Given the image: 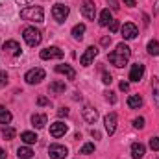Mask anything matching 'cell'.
<instances>
[{"mask_svg":"<svg viewBox=\"0 0 159 159\" xmlns=\"http://www.w3.org/2000/svg\"><path fill=\"white\" fill-rule=\"evenodd\" d=\"M20 139H22L26 144H35L39 137H37L34 131H22V133H20Z\"/></svg>","mask_w":159,"mask_h":159,"instance_id":"cell-19","label":"cell"},{"mask_svg":"<svg viewBox=\"0 0 159 159\" xmlns=\"http://www.w3.org/2000/svg\"><path fill=\"white\" fill-rule=\"evenodd\" d=\"M120 32H122V37L128 41L135 39L137 35H139V30H137V26L133 24V22H126L122 28H120Z\"/></svg>","mask_w":159,"mask_h":159,"instance_id":"cell-10","label":"cell"},{"mask_svg":"<svg viewBox=\"0 0 159 159\" xmlns=\"http://www.w3.org/2000/svg\"><path fill=\"white\" fill-rule=\"evenodd\" d=\"M69 13H70V9H69V6H65V4H56V6L52 7V17H54L57 22H65L67 17H69Z\"/></svg>","mask_w":159,"mask_h":159,"instance_id":"cell-4","label":"cell"},{"mask_svg":"<svg viewBox=\"0 0 159 159\" xmlns=\"http://www.w3.org/2000/svg\"><path fill=\"white\" fill-rule=\"evenodd\" d=\"M146 50H148L150 56H159V41H150Z\"/></svg>","mask_w":159,"mask_h":159,"instance_id":"cell-27","label":"cell"},{"mask_svg":"<svg viewBox=\"0 0 159 159\" xmlns=\"http://www.w3.org/2000/svg\"><path fill=\"white\" fill-rule=\"evenodd\" d=\"M143 76H144V65L135 63V65L131 67V70H129V80H131V81H141Z\"/></svg>","mask_w":159,"mask_h":159,"instance_id":"cell-14","label":"cell"},{"mask_svg":"<svg viewBox=\"0 0 159 159\" xmlns=\"http://www.w3.org/2000/svg\"><path fill=\"white\" fill-rule=\"evenodd\" d=\"M37 104H39V106H46V104H48V98H44V96H39Z\"/></svg>","mask_w":159,"mask_h":159,"instance_id":"cell-37","label":"cell"},{"mask_svg":"<svg viewBox=\"0 0 159 159\" xmlns=\"http://www.w3.org/2000/svg\"><path fill=\"white\" fill-rule=\"evenodd\" d=\"M15 2H17V4H20V6H28L32 0H15Z\"/></svg>","mask_w":159,"mask_h":159,"instance_id":"cell-40","label":"cell"},{"mask_svg":"<svg viewBox=\"0 0 159 159\" xmlns=\"http://www.w3.org/2000/svg\"><path fill=\"white\" fill-rule=\"evenodd\" d=\"M11 119H13V115L4 107V106H0V124H4V126H7L9 122H11Z\"/></svg>","mask_w":159,"mask_h":159,"instance_id":"cell-23","label":"cell"},{"mask_svg":"<svg viewBox=\"0 0 159 159\" xmlns=\"http://www.w3.org/2000/svg\"><path fill=\"white\" fill-rule=\"evenodd\" d=\"M133 126L139 128V129H143V128H144V119H143V117H137V119L133 120Z\"/></svg>","mask_w":159,"mask_h":159,"instance_id":"cell-30","label":"cell"},{"mask_svg":"<svg viewBox=\"0 0 159 159\" xmlns=\"http://www.w3.org/2000/svg\"><path fill=\"white\" fill-rule=\"evenodd\" d=\"M104 126H106V131H107L109 135H113L115 129H117V113L106 115V117H104Z\"/></svg>","mask_w":159,"mask_h":159,"instance_id":"cell-12","label":"cell"},{"mask_svg":"<svg viewBox=\"0 0 159 159\" xmlns=\"http://www.w3.org/2000/svg\"><path fill=\"white\" fill-rule=\"evenodd\" d=\"M102 81H104L106 85H109V83L113 81V78H111V74H107V72H104V74H102Z\"/></svg>","mask_w":159,"mask_h":159,"instance_id":"cell-35","label":"cell"},{"mask_svg":"<svg viewBox=\"0 0 159 159\" xmlns=\"http://www.w3.org/2000/svg\"><path fill=\"white\" fill-rule=\"evenodd\" d=\"M24 80H26V83H30V85L41 83V81L44 80V70H43V69H32V70L26 72Z\"/></svg>","mask_w":159,"mask_h":159,"instance_id":"cell-5","label":"cell"},{"mask_svg":"<svg viewBox=\"0 0 159 159\" xmlns=\"http://www.w3.org/2000/svg\"><path fill=\"white\" fill-rule=\"evenodd\" d=\"M152 98L154 104L159 107V78H152Z\"/></svg>","mask_w":159,"mask_h":159,"instance_id":"cell-20","label":"cell"},{"mask_svg":"<svg viewBox=\"0 0 159 159\" xmlns=\"http://www.w3.org/2000/svg\"><path fill=\"white\" fill-rule=\"evenodd\" d=\"M150 148L156 150V152L159 150V139L157 137H152V139H150Z\"/></svg>","mask_w":159,"mask_h":159,"instance_id":"cell-31","label":"cell"},{"mask_svg":"<svg viewBox=\"0 0 159 159\" xmlns=\"http://www.w3.org/2000/svg\"><path fill=\"white\" fill-rule=\"evenodd\" d=\"M128 106H129L131 109H139V107L143 106V98H141L139 94H131V96L128 98Z\"/></svg>","mask_w":159,"mask_h":159,"instance_id":"cell-22","label":"cell"},{"mask_svg":"<svg viewBox=\"0 0 159 159\" xmlns=\"http://www.w3.org/2000/svg\"><path fill=\"white\" fill-rule=\"evenodd\" d=\"M144 152H146L144 144H141V143H133L131 144V157L133 159H143L144 157Z\"/></svg>","mask_w":159,"mask_h":159,"instance_id":"cell-17","label":"cell"},{"mask_svg":"<svg viewBox=\"0 0 159 159\" xmlns=\"http://www.w3.org/2000/svg\"><path fill=\"white\" fill-rule=\"evenodd\" d=\"M0 85H7V72L0 70Z\"/></svg>","mask_w":159,"mask_h":159,"instance_id":"cell-33","label":"cell"},{"mask_svg":"<svg viewBox=\"0 0 159 159\" xmlns=\"http://www.w3.org/2000/svg\"><path fill=\"white\" fill-rule=\"evenodd\" d=\"M81 15L85 19H91V20L96 17V6H94L93 0H83V4H81Z\"/></svg>","mask_w":159,"mask_h":159,"instance_id":"cell-8","label":"cell"},{"mask_svg":"<svg viewBox=\"0 0 159 159\" xmlns=\"http://www.w3.org/2000/svg\"><path fill=\"white\" fill-rule=\"evenodd\" d=\"M93 152H94V144L93 143H85L81 146V150H80V154H93Z\"/></svg>","mask_w":159,"mask_h":159,"instance_id":"cell-29","label":"cell"},{"mask_svg":"<svg viewBox=\"0 0 159 159\" xmlns=\"http://www.w3.org/2000/svg\"><path fill=\"white\" fill-rule=\"evenodd\" d=\"M56 72L65 74L69 80H74V78H76V70H74L70 65H56Z\"/></svg>","mask_w":159,"mask_h":159,"instance_id":"cell-15","label":"cell"},{"mask_svg":"<svg viewBox=\"0 0 159 159\" xmlns=\"http://www.w3.org/2000/svg\"><path fill=\"white\" fill-rule=\"evenodd\" d=\"M109 43H111V37H104L102 39V44H109Z\"/></svg>","mask_w":159,"mask_h":159,"instance_id":"cell-41","label":"cell"},{"mask_svg":"<svg viewBox=\"0 0 159 159\" xmlns=\"http://www.w3.org/2000/svg\"><path fill=\"white\" fill-rule=\"evenodd\" d=\"M119 28H120V24H119V20H111L109 22V30L115 34V32H119Z\"/></svg>","mask_w":159,"mask_h":159,"instance_id":"cell-32","label":"cell"},{"mask_svg":"<svg viewBox=\"0 0 159 159\" xmlns=\"http://www.w3.org/2000/svg\"><path fill=\"white\" fill-rule=\"evenodd\" d=\"M67 129H69V126H67L65 122H61V120L50 124V135L56 137V139H57V137H63V135L67 133Z\"/></svg>","mask_w":159,"mask_h":159,"instance_id":"cell-11","label":"cell"},{"mask_svg":"<svg viewBox=\"0 0 159 159\" xmlns=\"http://www.w3.org/2000/svg\"><path fill=\"white\" fill-rule=\"evenodd\" d=\"M106 98H107L111 104H115V102H117V96H115V93H111V91H107V93H106Z\"/></svg>","mask_w":159,"mask_h":159,"instance_id":"cell-34","label":"cell"},{"mask_svg":"<svg viewBox=\"0 0 159 159\" xmlns=\"http://www.w3.org/2000/svg\"><path fill=\"white\" fill-rule=\"evenodd\" d=\"M91 133H93V137H96V139H98V137H100V133H98V131H96V129H93V131H91Z\"/></svg>","mask_w":159,"mask_h":159,"instance_id":"cell-42","label":"cell"},{"mask_svg":"<svg viewBox=\"0 0 159 159\" xmlns=\"http://www.w3.org/2000/svg\"><path fill=\"white\" fill-rule=\"evenodd\" d=\"M57 115H59V117H67V115H69V109H67V107H61V109L57 111Z\"/></svg>","mask_w":159,"mask_h":159,"instance_id":"cell-36","label":"cell"},{"mask_svg":"<svg viewBox=\"0 0 159 159\" xmlns=\"http://www.w3.org/2000/svg\"><path fill=\"white\" fill-rule=\"evenodd\" d=\"M17 156H19V159H34V150L28 146H20L17 150Z\"/></svg>","mask_w":159,"mask_h":159,"instance_id":"cell-21","label":"cell"},{"mask_svg":"<svg viewBox=\"0 0 159 159\" xmlns=\"http://www.w3.org/2000/svg\"><path fill=\"white\" fill-rule=\"evenodd\" d=\"M22 37H24V41H26L28 46H37L41 43V32L35 26H30V28H26V30L22 32Z\"/></svg>","mask_w":159,"mask_h":159,"instance_id":"cell-3","label":"cell"},{"mask_svg":"<svg viewBox=\"0 0 159 159\" xmlns=\"http://www.w3.org/2000/svg\"><path fill=\"white\" fill-rule=\"evenodd\" d=\"M67 154H69V150H67V146H63V144H50V148H48L50 159H65Z\"/></svg>","mask_w":159,"mask_h":159,"instance_id":"cell-6","label":"cell"},{"mask_svg":"<svg viewBox=\"0 0 159 159\" xmlns=\"http://www.w3.org/2000/svg\"><path fill=\"white\" fill-rule=\"evenodd\" d=\"M83 119L87 120V122H91V124H94L96 119H98V111L94 107H91V106H85L83 107Z\"/></svg>","mask_w":159,"mask_h":159,"instance_id":"cell-16","label":"cell"},{"mask_svg":"<svg viewBox=\"0 0 159 159\" xmlns=\"http://www.w3.org/2000/svg\"><path fill=\"white\" fill-rule=\"evenodd\" d=\"M2 137L7 139V141H11V139L15 137V129H13L11 126H4V128H2Z\"/></svg>","mask_w":159,"mask_h":159,"instance_id":"cell-28","label":"cell"},{"mask_svg":"<svg viewBox=\"0 0 159 159\" xmlns=\"http://www.w3.org/2000/svg\"><path fill=\"white\" fill-rule=\"evenodd\" d=\"M32 124L41 129V128H44V124H46V115H43V113H35L34 117H32Z\"/></svg>","mask_w":159,"mask_h":159,"instance_id":"cell-18","label":"cell"},{"mask_svg":"<svg viewBox=\"0 0 159 159\" xmlns=\"http://www.w3.org/2000/svg\"><path fill=\"white\" fill-rule=\"evenodd\" d=\"M61 57H63V50L57 46H48L41 50V59H61Z\"/></svg>","mask_w":159,"mask_h":159,"instance_id":"cell-7","label":"cell"},{"mask_svg":"<svg viewBox=\"0 0 159 159\" xmlns=\"http://www.w3.org/2000/svg\"><path fill=\"white\" fill-rule=\"evenodd\" d=\"M65 83L63 81H52L50 83V87H48V91L50 93H56V94H59V93H65Z\"/></svg>","mask_w":159,"mask_h":159,"instance_id":"cell-25","label":"cell"},{"mask_svg":"<svg viewBox=\"0 0 159 159\" xmlns=\"http://www.w3.org/2000/svg\"><path fill=\"white\" fill-rule=\"evenodd\" d=\"M96 54H98V48L96 46H89L85 52H83V56L80 57V63L83 65V67H89L93 61H94V57H96Z\"/></svg>","mask_w":159,"mask_h":159,"instance_id":"cell-9","label":"cell"},{"mask_svg":"<svg viewBox=\"0 0 159 159\" xmlns=\"http://www.w3.org/2000/svg\"><path fill=\"white\" fill-rule=\"evenodd\" d=\"M4 52L9 54V56H20V44L17 41H6L4 43Z\"/></svg>","mask_w":159,"mask_h":159,"instance_id":"cell-13","label":"cell"},{"mask_svg":"<svg viewBox=\"0 0 159 159\" xmlns=\"http://www.w3.org/2000/svg\"><path fill=\"white\" fill-rule=\"evenodd\" d=\"M0 159H6V152H4L2 148H0Z\"/></svg>","mask_w":159,"mask_h":159,"instance_id":"cell-43","label":"cell"},{"mask_svg":"<svg viewBox=\"0 0 159 159\" xmlns=\"http://www.w3.org/2000/svg\"><path fill=\"white\" fill-rule=\"evenodd\" d=\"M154 13H159V0H157V4H156V9H154Z\"/></svg>","mask_w":159,"mask_h":159,"instance_id":"cell-44","label":"cell"},{"mask_svg":"<svg viewBox=\"0 0 159 159\" xmlns=\"http://www.w3.org/2000/svg\"><path fill=\"white\" fill-rule=\"evenodd\" d=\"M83 34H85V24H76V26L72 28V37H74V39L81 41L83 39Z\"/></svg>","mask_w":159,"mask_h":159,"instance_id":"cell-26","label":"cell"},{"mask_svg":"<svg viewBox=\"0 0 159 159\" xmlns=\"http://www.w3.org/2000/svg\"><path fill=\"white\" fill-rule=\"evenodd\" d=\"M20 17L28 22H43L44 20V11L41 6H26L20 11Z\"/></svg>","mask_w":159,"mask_h":159,"instance_id":"cell-2","label":"cell"},{"mask_svg":"<svg viewBox=\"0 0 159 159\" xmlns=\"http://www.w3.org/2000/svg\"><path fill=\"white\" fill-rule=\"evenodd\" d=\"M129 56H131V50H129V46L128 44H124V43H120L117 44V48L107 56V59H109V63L111 65H115V67H124L126 63H128V59H129Z\"/></svg>","mask_w":159,"mask_h":159,"instance_id":"cell-1","label":"cell"},{"mask_svg":"<svg viewBox=\"0 0 159 159\" xmlns=\"http://www.w3.org/2000/svg\"><path fill=\"white\" fill-rule=\"evenodd\" d=\"M129 89V83L128 81H120V91H128Z\"/></svg>","mask_w":159,"mask_h":159,"instance_id":"cell-38","label":"cell"},{"mask_svg":"<svg viewBox=\"0 0 159 159\" xmlns=\"http://www.w3.org/2000/svg\"><path fill=\"white\" fill-rule=\"evenodd\" d=\"M135 2H137V0H124V4H126V6H129V7H133V6H135Z\"/></svg>","mask_w":159,"mask_h":159,"instance_id":"cell-39","label":"cell"},{"mask_svg":"<svg viewBox=\"0 0 159 159\" xmlns=\"http://www.w3.org/2000/svg\"><path fill=\"white\" fill-rule=\"evenodd\" d=\"M113 20V17H111V11L109 9H104L102 13H100V26H109V22Z\"/></svg>","mask_w":159,"mask_h":159,"instance_id":"cell-24","label":"cell"}]
</instances>
